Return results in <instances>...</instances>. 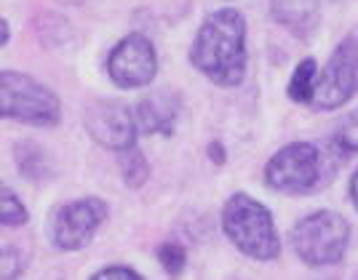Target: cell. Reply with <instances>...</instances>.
<instances>
[{
    "label": "cell",
    "mask_w": 358,
    "mask_h": 280,
    "mask_svg": "<svg viewBox=\"0 0 358 280\" xmlns=\"http://www.w3.org/2000/svg\"><path fill=\"white\" fill-rule=\"evenodd\" d=\"M155 256H158V265L164 267L166 275H179V272L185 270V265H187V251H185V246L177 243V240L161 243L158 251H155Z\"/></svg>",
    "instance_id": "cell-15"
},
{
    "label": "cell",
    "mask_w": 358,
    "mask_h": 280,
    "mask_svg": "<svg viewBox=\"0 0 358 280\" xmlns=\"http://www.w3.org/2000/svg\"><path fill=\"white\" fill-rule=\"evenodd\" d=\"M270 16L297 38H310L321 22L318 0H270Z\"/></svg>",
    "instance_id": "cell-11"
},
{
    "label": "cell",
    "mask_w": 358,
    "mask_h": 280,
    "mask_svg": "<svg viewBox=\"0 0 358 280\" xmlns=\"http://www.w3.org/2000/svg\"><path fill=\"white\" fill-rule=\"evenodd\" d=\"M318 64L315 59H302L294 67V73H292V80H289V99L297 104H313V96H315V86H318Z\"/></svg>",
    "instance_id": "cell-12"
},
{
    "label": "cell",
    "mask_w": 358,
    "mask_h": 280,
    "mask_svg": "<svg viewBox=\"0 0 358 280\" xmlns=\"http://www.w3.org/2000/svg\"><path fill=\"white\" fill-rule=\"evenodd\" d=\"M337 147L343 152H358V110L337 128Z\"/></svg>",
    "instance_id": "cell-16"
},
{
    "label": "cell",
    "mask_w": 358,
    "mask_h": 280,
    "mask_svg": "<svg viewBox=\"0 0 358 280\" xmlns=\"http://www.w3.org/2000/svg\"><path fill=\"white\" fill-rule=\"evenodd\" d=\"M190 64L220 89H236L246 78V16L238 8L211 11L195 32Z\"/></svg>",
    "instance_id": "cell-1"
},
{
    "label": "cell",
    "mask_w": 358,
    "mask_h": 280,
    "mask_svg": "<svg viewBox=\"0 0 358 280\" xmlns=\"http://www.w3.org/2000/svg\"><path fill=\"white\" fill-rule=\"evenodd\" d=\"M209 158H211V163H220V165H222V163H224L222 142H211V145H209Z\"/></svg>",
    "instance_id": "cell-18"
},
{
    "label": "cell",
    "mask_w": 358,
    "mask_h": 280,
    "mask_svg": "<svg viewBox=\"0 0 358 280\" xmlns=\"http://www.w3.org/2000/svg\"><path fill=\"white\" fill-rule=\"evenodd\" d=\"M91 278L94 280H115V278L139 280L142 278V272H136L134 267H129V265H110V267H105V270H99V272H94Z\"/></svg>",
    "instance_id": "cell-17"
},
{
    "label": "cell",
    "mask_w": 358,
    "mask_h": 280,
    "mask_svg": "<svg viewBox=\"0 0 358 280\" xmlns=\"http://www.w3.org/2000/svg\"><path fill=\"white\" fill-rule=\"evenodd\" d=\"M358 94V27L334 48L324 73L318 75L313 107L315 110H337L350 96Z\"/></svg>",
    "instance_id": "cell-7"
},
{
    "label": "cell",
    "mask_w": 358,
    "mask_h": 280,
    "mask_svg": "<svg viewBox=\"0 0 358 280\" xmlns=\"http://www.w3.org/2000/svg\"><path fill=\"white\" fill-rule=\"evenodd\" d=\"M8 38H11V24L3 19V22H0V45L8 43Z\"/></svg>",
    "instance_id": "cell-19"
},
{
    "label": "cell",
    "mask_w": 358,
    "mask_h": 280,
    "mask_svg": "<svg viewBox=\"0 0 358 280\" xmlns=\"http://www.w3.org/2000/svg\"><path fill=\"white\" fill-rule=\"evenodd\" d=\"M83 123L89 128L91 139L96 145L113 152H123V149L136 145V115L129 104L118 102V99H96L86 107Z\"/></svg>",
    "instance_id": "cell-9"
},
{
    "label": "cell",
    "mask_w": 358,
    "mask_h": 280,
    "mask_svg": "<svg viewBox=\"0 0 358 280\" xmlns=\"http://www.w3.org/2000/svg\"><path fill=\"white\" fill-rule=\"evenodd\" d=\"M107 216H110V206L102 198H78L54 211L48 224V237L54 249L80 251L94 240Z\"/></svg>",
    "instance_id": "cell-6"
},
{
    "label": "cell",
    "mask_w": 358,
    "mask_h": 280,
    "mask_svg": "<svg viewBox=\"0 0 358 280\" xmlns=\"http://www.w3.org/2000/svg\"><path fill=\"white\" fill-rule=\"evenodd\" d=\"M350 224L337 211H313L292 230V249L305 267H334L345 259Z\"/></svg>",
    "instance_id": "cell-3"
},
{
    "label": "cell",
    "mask_w": 358,
    "mask_h": 280,
    "mask_svg": "<svg viewBox=\"0 0 358 280\" xmlns=\"http://www.w3.org/2000/svg\"><path fill=\"white\" fill-rule=\"evenodd\" d=\"M327 155L313 142H292L265 165V184L284 195H305L318 190L329 177Z\"/></svg>",
    "instance_id": "cell-5"
},
{
    "label": "cell",
    "mask_w": 358,
    "mask_h": 280,
    "mask_svg": "<svg viewBox=\"0 0 358 280\" xmlns=\"http://www.w3.org/2000/svg\"><path fill=\"white\" fill-rule=\"evenodd\" d=\"M118 165H120V174H123V182L129 187H142L145 182L150 179V163L145 158V152L136 147H129L118 152Z\"/></svg>",
    "instance_id": "cell-13"
},
{
    "label": "cell",
    "mask_w": 358,
    "mask_h": 280,
    "mask_svg": "<svg viewBox=\"0 0 358 280\" xmlns=\"http://www.w3.org/2000/svg\"><path fill=\"white\" fill-rule=\"evenodd\" d=\"M350 200H353V206H356V211H358V171L353 174V179H350Z\"/></svg>",
    "instance_id": "cell-20"
},
{
    "label": "cell",
    "mask_w": 358,
    "mask_h": 280,
    "mask_svg": "<svg viewBox=\"0 0 358 280\" xmlns=\"http://www.w3.org/2000/svg\"><path fill=\"white\" fill-rule=\"evenodd\" d=\"M0 216H3L6 227H22L30 221V211L24 208V203L19 200V195L11 187H3L0 192Z\"/></svg>",
    "instance_id": "cell-14"
},
{
    "label": "cell",
    "mask_w": 358,
    "mask_h": 280,
    "mask_svg": "<svg viewBox=\"0 0 358 280\" xmlns=\"http://www.w3.org/2000/svg\"><path fill=\"white\" fill-rule=\"evenodd\" d=\"M158 73V51L148 35L131 32L113 45L107 57V75L123 91L145 89Z\"/></svg>",
    "instance_id": "cell-8"
},
{
    "label": "cell",
    "mask_w": 358,
    "mask_h": 280,
    "mask_svg": "<svg viewBox=\"0 0 358 280\" xmlns=\"http://www.w3.org/2000/svg\"><path fill=\"white\" fill-rule=\"evenodd\" d=\"M179 110H182V102L177 94H171V91L148 94L134 107L136 126H139V131L150 133V136H171L177 128Z\"/></svg>",
    "instance_id": "cell-10"
},
{
    "label": "cell",
    "mask_w": 358,
    "mask_h": 280,
    "mask_svg": "<svg viewBox=\"0 0 358 280\" xmlns=\"http://www.w3.org/2000/svg\"><path fill=\"white\" fill-rule=\"evenodd\" d=\"M222 233L236 249L257 262H273L281 253V237L268 206L249 192H236L222 208Z\"/></svg>",
    "instance_id": "cell-2"
},
{
    "label": "cell",
    "mask_w": 358,
    "mask_h": 280,
    "mask_svg": "<svg viewBox=\"0 0 358 280\" xmlns=\"http://www.w3.org/2000/svg\"><path fill=\"white\" fill-rule=\"evenodd\" d=\"M0 110L3 118L35 128H54L62 120L57 94L19 70H3L0 75Z\"/></svg>",
    "instance_id": "cell-4"
}]
</instances>
